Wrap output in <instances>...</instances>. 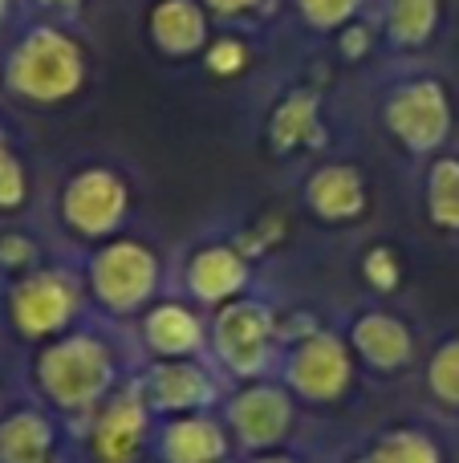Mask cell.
<instances>
[{
    "label": "cell",
    "instance_id": "6da1fadb",
    "mask_svg": "<svg viewBox=\"0 0 459 463\" xmlns=\"http://www.w3.org/2000/svg\"><path fill=\"white\" fill-rule=\"evenodd\" d=\"M37 383L61 411H89L114 383L110 350L94 337H65L37 362Z\"/></svg>",
    "mask_w": 459,
    "mask_h": 463
},
{
    "label": "cell",
    "instance_id": "7a4b0ae2",
    "mask_svg": "<svg viewBox=\"0 0 459 463\" xmlns=\"http://www.w3.org/2000/svg\"><path fill=\"white\" fill-rule=\"evenodd\" d=\"M387 127L407 151H415V155L439 151V146L447 143V135H452V102H447V90L431 78L398 86L387 102Z\"/></svg>",
    "mask_w": 459,
    "mask_h": 463
},
{
    "label": "cell",
    "instance_id": "3957f363",
    "mask_svg": "<svg viewBox=\"0 0 459 463\" xmlns=\"http://www.w3.org/2000/svg\"><path fill=\"white\" fill-rule=\"evenodd\" d=\"M8 78L29 98H65L81 78L78 49L57 33H37L29 37V45H21Z\"/></svg>",
    "mask_w": 459,
    "mask_h": 463
},
{
    "label": "cell",
    "instance_id": "277c9868",
    "mask_svg": "<svg viewBox=\"0 0 459 463\" xmlns=\"http://www.w3.org/2000/svg\"><path fill=\"white\" fill-rule=\"evenodd\" d=\"M155 280H159V260L138 244H114L94 260V293L106 309H138L151 297Z\"/></svg>",
    "mask_w": 459,
    "mask_h": 463
},
{
    "label": "cell",
    "instance_id": "5b68a950",
    "mask_svg": "<svg viewBox=\"0 0 459 463\" xmlns=\"http://www.w3.org/2000/svg\"><path fill=\"white\" fill-rule=\"evenodd\" d=\"M268 337H273V321L260 305L236 301L216 317V354L232 374L252 378L260 374L268 358Z\"/></svg>",
    "mask_w": 459,
    "mask_h": 463
},
{
    "label": "cell",
    "instance_id": "8992f818",
    "mask_svg": "<svg viewBox=\"0 0 459 463\" xmlns=\"http://www.w3.org/2000/svg\"><path fill=\"white\" fill-rule=\"evenodd\" d=\"M78 309V288L61 272H37L13 293V321L24 337H49Z\"/></svg>",
    "mask_w": 459,
    "mask_h": 463
},
{
    "label": "cell",
    "instance_id": "52a82bcc",
    "mask_svg": "<svg viewBox=\"0 0 459 463\" xmlns=\"http://www.w3.org/2000/svg\"><path fill=\"white\" fill-rule=\"evenodd\" d=\"M289 383L301 399L330 402L350 386V354L333 334H309L289 362Z\"/></svg>",
    "mask_w": 459,
    "mask_h": 463
},
{
    "label": "cell",
    "instance_id": "ba28073f",
    "mask_svg": "<svg viewBox=\"0 0 459 463\" xmlns=\"http://www.w3.org/2000/svg\"><path fill=\"white\" fill-rule=\"evenodd\" d=\"M228 423L236 427L248 448H273L285 439L293 423V407L285 399V391L276 386H252V391L236 394L232 407H228Z\"/></svg>",
    "mask_w": 459,
    "mask_h": 463
},
{
    "label": "cell",
    "instance_id": "9c48e42d",
    "mask_svg": "<svg viewBox=\"0 0 459 463\" xmlns=\"http://www.w3.org/2000/svg\"><path fill=\"white\" fill-rule=\"evenodd\" d=\"M126 212V187L118 184L106 171H86L70 184V195H65V220H70L78 232L86 236H98V232H110L118 224V216Z\"/></svg>",
    "mask_w": 459,
    "mask_h": 463
},
{
    "label": "cell",
    "instance_id": "30bf717a",
    "mask_svg": "<svg viewBox=\"0 0 459 463\" xmlns=\"http://www.w3.org/2000/svg\"><path fill=\"white\" fill-rule=\"evenodd\" d=\"M146 423H151V407H146L143 391H130L126 399L110 402L94 427V451L102 463H135V456L146 443Z\"/></svg>",
    "mask_w": 459,
    "mask_h": 463
},
{
    "label": "cell",
    "instance_id": "8fae6325",
    "mask_svg": "<svg viewBox=\"0 0 459 463\" xmlns=\"http://www.w3.org/2000/svg\"><path fill=\"white\" fill-rule=\"evenodd\" d=\"M211 394H216V386H211V378L203 374L195 362H183V358H171V362H159V366H151V374H146L143 383V399L151 411H179V415H187V411H200L211 402Z\"/></svg>",
    "mask_w": 459,
    "mask_h": 463
},
{
    "label": "cell",
    "instance_id": "7c38bea8",
    "mask_svg": "<svg viewBox=\"0 0 459 463\" xmlns=\"http://www.w3.org/2000/svg\"><path fill=\"white\" fill-rule=\"evenodd\" d=\"M309 208L317 212L330 224H346V220H358L366 212V184L354 167L346 163H330L322 167L314 179H309Z\"/></svg>",
    "mask_w": 459,
    "mask_h": 463
},
{
    "label": "cell",
    "instance_id": "4fadbf2b",
    "mask_svg": "<svg viewBox=\"0 0 459 463\" xmlns=\"http://www.w3.org/2000/svg\"><path fill=\"white\" fill-rule=\"evenodd\" d=\"M159 456L163 463H220L228 456V439L220 431V423H211V419L183 415L163 427Z\"/></svg>",
    "mask_w": 459,
    "mask_h": 463
},
{
    "label": "cell",
    "instance_id": "5bb4252c",
    "mask_svg": "<svg viewBox=\"0 0 459 463\" xmlns=\"http://www.w3.org/2000/svg\"><path fill=\"white\" fill-rule=\"evenodd\" d=\"M354 345L374 370H398L411 362V334L390 313H366L354 326Z\"/></svg>",
    "mask_w": 459,
    "mask_h": 463
},
{
    "label": "cell",
    "instance_id": "9a60e30c",
    "mask_svg": "<svg viewBox=\"0 0 459 463\" xmlns=\"http://www.w3.org/2000/svg\"><path fill=\"white\" fill-rule=\"evenodd\" d=\"M187 280H192V293L200 301H228L244 288L248 269H244V256L232 248H203L187 269Z\"/></svg>",
    "mask_w": 459,
    "mask_h": 463
},
{
    "label": "cell",
    "instance_id": "2e32d148",
    "mask_svg": "<svg viewBox=\"0 0 459 463\" xmlns=\"http://www.w3.org/2000/svg\"><path fill=\"white\" fill-rule=\"evenodd\" d=\"M53 427L37 411H16L0 423V463H49Z\"/></svg>",
    "mask_w": 459,
    "mask_h": 463
},
{
    "label": "cell",
    "instance_id": "e0dca14e",
    "mask_svg": "<svg viewBox=\"0 0 459 463\" xmlns=\"http://www.w3.org/2000/svg\"><path fill=\"white\" fill-rule=\"evenodd\" d=\"M146 342L151 350H159L163 358H187L203 345V329L200 317L187 313L183 305H159V309L146 317Z\"/></svg>",
    "mask_w": 459,
    "mask_h": 463
},
{
    "label": "cell",
    "instance_id": "ac0fdd59",
    "mask_svg": "<svg viewBox=\"0 0 459 463\" xmlns=\"http://www.w3.org/2000/svg\"><path fill=\"white\" fill-rule=\"evenodd\" d=\"M151 24L167 53H192L203 41V16L192 0H163L159 13L151 16Z\"/></svg>",
    "mask_w": 459,
    "mask_h": 463
},
{
    "label": "cell",
    "instance_id": "d6986e66",
    "mask_svg": "<svg viewBox=\"0 0 459 463\" xmlns=\"http://www.w3.org/2000/svg\"><path fill=\"white\" fill-rule=\"evenodd\" d=\"M317 135V94L297 90L289 94L273 114V146L276 151H293L301 143H314Z\"/></svg>",
    "mask_w": 459,
    "mask_h": 463
},
{
    "label": "cell",
    "instance_id": "ffe728a7",
    "mask_svg": "<svg viewBox=\"0 0 459 463\" xmlns=\"http://www.w3.org/2000/svg\"><path fill=\"white\" fill-rule=\"evenodd\" d=\"M439 24V0H387L390 41L403 49H419Z\"/></svg>",
    "mask_w": 459,
    "mask_h": 463
},
{
    "label": "cell",
    "instance_id": "44dd1931",
    "mask_svg": "<svg viewBox=\"0 0 459 463\" xmlns=\"http://www.w3.org/2000/svg\"><path fill=\"white\" fill-rule=\"evenodd\" d=\"M427 212L439 228L459 232V159H436L427 171Z\"/></svg>",
    "mask_w": 459,
    "mask_h": 463
},
{
    "label": "cell",
    "instance_id": "7402d4cb",
    "mask_svg": "<svg viewBox=\"0 0 459 463\" xmlns=\"http://www.w3.org/2000/svg\"><path fill=\"white\" fill-rule=\"evenodd\" d=\"M370 463H439V451L419 431H395L374 448Z\"/></svg>",
    "mask_w": 459,
    "mask_h": 463
},
{
    "label": "cell",
    "instance_id": "603a6c76",
    "mask_svg": "<svg viewBox=\"0 0 459 463\" xmlns=\"http://www.w3.org/2000/svg\"><path fill=\"white\" fill-rule=\"evenodd\" d=\"M427 386L436 391L439 402L459 407V342H444L427 370Z\"/></svg>",
    "mask_w": 459,
    "mask_h": 463
},
{
    "label": "cell",
    "instance_id": "cb8c5ba5",
    "mask_svg": "<svg viewBox=\"0 0 459 463\" xmlns=\"http://www.w3.org/2000/svg\"><path fill=\"white\" fill-rule=\"evenodd\" d=\"M297 5L314 29H338V24H346L358 13L362 0H297Z\"/></svg>",
    "mask_w": 459,
    "mask_h": 463
},
{
    "label": "cell",
    "instance_id": "d4e9b609",
    "mask_svg": "<svg viewBox=\"0 0 459 463\" xmlns=\"http://www.w3.org/2000/svg\"><path fill=\"white\" fill-rule=\"evenodd\" d=\"M362 272H366V280H370L374 288H382V293H390V288L398 285V256L390 252V248H370L366 252V260H362Z\"/></svg>",
    "mask_w": 459,
    "mask_h": 463
},
{
    "label": "cell",
    "instance_id": "484cf974",
    "mask_svg": "<svg viewBox=\"0 0 459 463\" xmlns=\"http://www.w3.org/2000/svg\"><path fill=\"white\" fill-rule=\"evenodd\" d=\"M24 200V179L13 159L0 163V208H16Z\"/></svg>",
    "mask_w": 459,
    "mask_h": 463
},
{
    "label": "cell",
    "instance_id": "4316f807",
    "mask_svg": "<svg viewBox=\"0 0 459 463\" xmlns=\"http://www.w3.org/2000/svg\"><path fill=\"white\" fill-rule=\"evenodd\" d=\"M208 65L216 73H236L244 65V45H240V41H220V45H211Z\"/></svg>",
    "mask_w": 459,
    "mask_h": 463
},
{
    "label": "cell",
    "instance_id": "83f0119b",
    "mask_svg": "<svg viewBox=\"0 0 459 463\" xmlns=\"http://www.w3.org/2000/svg\"><path fill=\"white\" fill-rule=\"evenodd\" d=\"M0 260H5V264L33 260V244H24L21 236H5V240H0Z\"/></svg>",
    "mask_w": 459,
    "mask_h": 463
},
{
    "label": "cell",
    "instance_id": "f1b7e54d",
    "mask_svg": "<svg viewBox=\"0 0 459 463\" xmlns=\"http://www.w3.org/2000/svg\"><path fill=\"white\" fill-rule=\"evenodd\" d=\"M366 49H370V33H366L362 24H354V29H350L346 37H342V53H346L350 61H354V57H362Z\"/></svg>",
    "mask_w": 459,
    "mask_h": 463
},
{
    "label": "cell",
    "instance_id": "f546056e",
    "mask_svg": "<svg viewBox=\"0 0 459 463\" xmlns=\"http://www.w3.org/2000/svg\"><path fill=\"white\" fill-rule=\"evenodd\" d=\"M211 8H220V13H244L248 5H257V0H208Z\"/></svg>",
    "mask_w": 459,
    "mask_h": 463
},
{
    "label": "cell",
    "instance_id": "4dcf8cb0",
    "mask_svg": "<svg viewBox=\"0 0 459 463\" xmlns=\"http://www.w3.org/2000/svg\"><path fill=\"white\" fill-rule=\"evenodd\" d=\"M257 463H293V459H285V456H265V459H257Z\"/></svg>",
    "mask_w": 459,
    "mask_h": 463
},
{
    "label": "cell",
    "instance_id": "1f68e13d",
    "mask_svg": "<svg viewBox=\"0 0 459 463\" xmlns=\"http://www.w3.org/2000/svg\"><path fill=\"white\" fill-rule=\"evenodd\" d=\"M8 159H13V155H8V151H5V143H0V163H8Z\"/></svg>",
    "mask_w": 459,
    "mask_h": 463
},
{
    "label": "cell",
    "instance_id": "d6a6232c",
    "mask_svg": "<svg viewBox=\"0 0 459 463\" xmlns=\"http://www.w3.org/2000/svg\"><path fill=\"white\" fill-rule=\"evenodd\" d=\"M5 5H8V0H0V16H5Z\"/></svg>",
    "mask_w": 459,
    "mask_h": 463
},
{
    "label": "cell",
    "instance_id": "836d02e7",
    "mask_svg": "<svg viewBox=\"0 0 459 463\" xmlns=\"http://www.w3.org/2000/svg\"><path fill=\"white\" fill-rule=\"evenodd\" d=\"M358 463H370V459H358Z\"/></svg>",
    "mask_w": 459,
    "mask_h": 463
},
{
    "label": "cell",
    "instance_id": "e575fe53",
    "mask_svg": "<svg viewBox=\"0 0 459 463\" xmlns=\"http://www.w3.org/2000/svg\"><path fill=\"white\" fill-rule=\"evenodd\" d=\"M220 463H228V459H220Z\"/></svg>",
    "mask_w": 459,
    "mask_h": 463
}]
</instances>
